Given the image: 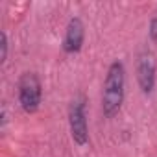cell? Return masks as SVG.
<instances>
[{
  "instance_id": "cell-1",
  "label": "cell",
  "mask_w": 157,
  "mask_h": 157,
  "mask_svg": "<svg viewBox=\"0 0 157 157\" xmlns=\"http://www.w3.org/2000/svg\"><path fill=\"white\" fill-rule=\"evenodd\" d=\"M124 87H126V70L120 61L111 63L105 82H104V94H102V111L107 118H113L124 102Z\"/></svg>"
},
{
  "instance_id": "cell-2",
  "label": "cell",
  "mask_w": 157,
  "mask_h": 157,
  "mask_svg": "<svg viewBox=\"0 0 157 157\" xmlns=\"http://www.w3.org/2000/svg\"><path fill=\"white\" fill-rule=\"evenodd\" d=\"M41 100H43V87H41V82H39L37 74H33V72L22 74L21 80H19V102H21V107L26 113H33V111L39 109Z\"/></svg>"
},
{
  "instance_id": "cell-3",
  "label": "cell",
  "mask_w": 157,
  "mask_h": 157,
  "mask_svg": "<svg viewBox=\"0 0 157 157\" xmlns=\"http://www.w3.org/2000/svg\"><path fill=\"white\" fill-rule=\"evenodd\" d=\"M68 124H70V135L76 144H87L89 140V128H87V117H85V100L80 96L76 98L68 109Z\"/></svg>"
},
{
  "instance_id": "cell-4",
  "label": "cell",
  "mask_w": 157,
  "mask_h": 157,
  "mask_svg": "<svg viewBox=\"0 0 157 157\" xmlns=\"http://www.w3.org/2000/svg\"><path fill=\"white\" fill-rule=\"evenodd\" d=\"M137 80L142 93H151L155 85V61L151 54H140L137 61Z\"/></svg>"
},
{
  "instance_id": "cell-5",
  "label": "cell",
  "mask_w": 157,
  "mask_h": 157,
  "mask_svg": "<svg viewBox=\"0 0 157 157\" xmlns=\"http://www.w3.org/2000/svg\"><path fill=\"white\" fill-rule=\"evenodd\" d=\"M83 39H85V26H83V22L78 19V17L70 19V22L67 26L65 39H63V50L67 54L80 52L82 50V44H83Z\"/></svg>"
},
{
  "instance_id": "cell-6",
  "label": "cell",
  "mask_w": 157,
  "mask_h": 157,
  "mask_svg": "<svg viewBox=\"0 0 157 157\" xmlns=\"http://www.w3.org/2000/svg\"><path fill=\"white\" fill-rule=\"evenodd\" d=\"M0 46H2V56H0V61H6V57H8V37H6V33L0 35Z\"/></svg>"
},
{
  "instance_id": "cell-7",
  "label": "cell",
  "mask_w": 157,
  "mask_h": 157,
  "mask_svg": "<svg viewBox=\"0 0 157 157\" xmlns=\"http://www.w3.org/2000/svg\"><path fill=\"white\" fill-rule=\"evenodd\" d=\"M150 37H151V41H157V15L150 22Z\"/></svg>"
}]
</instances>
